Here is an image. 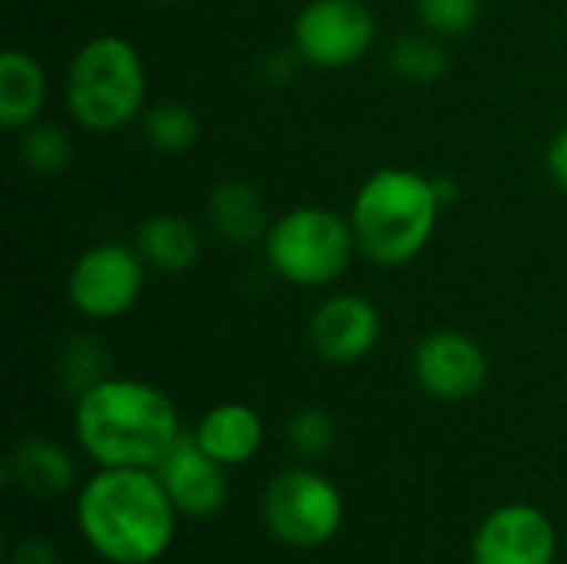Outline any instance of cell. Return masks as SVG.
<instances>
[{"instance_id":"4fadbf2b","label":"cell","mask_w":567,"mask_h":564,"mask_svg":"<svg viewBox=\"0 0 567 564\" xmlns=\"http://www.w3.org/2000/svg\"><path fill=\"white\" fill-rule=\"evenodd\" d=\"M3 479L27 499L56 502L76 489V459L66 445L47 435H30L10 449L3 462Z\"/></svg>"},{"instance_id":"9a60e30c","label":"cell","mask_w":567,"mask_h":564,"mask_svg":"<svg viewBox=\"0 0 567 564\" xmlns=\"http://www.w3.org/2000/svg\"><path fill=\"white\" fill-rule=\"evenodd\" d=\"M206 219L213 226V233L239 249H249L256 243L266 239L272 219H269V206L266 196L259 193L256 183L249 180H223L209 189L206 199Z\"/></svg>"},{"instance_id":"ac0fdd59","label":"cell","mask_w":567,"mask_h":564,"mask_svg":"<svg viewBox=\"0 0 567 564\" xmlns=\"http://www.w3.org/2000/svg\"><path fill=\"white\" fill-rule=\"evenodd\" d=\"M140 126H143V140L150 143V150L166 153V156L193 150L203 133L196 110L183 100H159L146 106L140 116Z\"/></svg>"},{"instance_id":"cb8c5ba5","label":"cell","mask_w":567,"mask_h":564,"mask_svg":"<svg viewBox=\"0 0 567 564\" xmlns=\"http://www.w3.org/2000/svg\"><path fill=\"white\" fill-rule=\"evenodd\" d=\"M10 564H60V555L53 542L40 535H27L10 548Z\"/></svg>"},{"instance_id":"9c48e42d","label":"cell","mask_w":567,"mask_h":564,"mask_svg":"<svg viewBox=\"0 0 567 564\" xmlns=\"http://www.w3.org/2000/svg\"><path fill=\"white\" fill-rule=\"evenodd\" d=\"M419 389L439 402H468L488 382V356L478 339L458 329H435L412 349Z\"/></svg>"},{"instance_id":"603a6c76","label":"cell","mask_w":567,"mask_h":564,"mask_svg":"<svg viewBox=\"0 0 567 564\" xmlns=\"http://www.w3.org/2000/svg\"><path fill=\"white\" fill-rule=\"evenodd\" d=\"M415 17L422 30L442 40L465 37L482 17V0H415Z\"/></svg>"},{"instance_id":"ffe728a7","label":"cell","mask_w":567,"mask_h":564,"mask_svg":"<svg viewBox=\"0 0 567 564\" xmlns=\"http://www.w3.org/2000/svg\"><path fill=\"white\" fill-rule=\"evenodd\" d=\"M56 376H60L63 389L73 399H80L83 392H90L93 386L110 379V346L90 332L73 336L70 342H63V349L56 356Z\"/></svg>"},{"instance_id":"7a4b0ae2","label":"cell","mask_w":567,"mask_h":564,"mask_svg":"<svg viewBox=\"0 0 567 564\" xmlns=\"http://www.w3.org/2000/svg\"><path fill=\"white\" fill-rule=\"evenodd\" d=\"M73 439L96 469H156L183 439V419L159 386L110 376L73 399Z\"/></svg>"},{"instance_id":"2e32d148","label":"cell","mask_w":567,"mask_h":564,"mask_svg":"<svg viewBox=\"0 0 567 564\" xmlns=\"http://www.w3.org/2000/svg\"><path fill=\"white\" fill-rule=\"evenodd\" d=\"M136 253L163 276L189 273L203 259V233L179 213H153L136 229Z\"/></svg>"},{"instance_id":"8992f818","label":"cell","mask_w":567,"mask_h":564,"mask_svg":"<svg viewBox=\"0 0 567 564\" xmlns=\"http://www.w3.org/2000/svg\"><path fill=\"white\" fill-rule=\"evenodd\" d=\"M262 522L276 542L312 552L342 532L346 495L316 469H282L262 489Z\"/></svg>"},{"instance_id":"3957f363","label":"cell","mask_w":567,"mask_h":564,"mask_svg":"<svg viewBox=\"0 0 567 564\" xmlns=\"http://www.w3.org/2000/svg\"><path fill=\"white\" fill-rule=\"evenodd\" d=\"M439 213L442 199L432 176L409 166L375 170L362 180L349 206L359 256L382 269L412 263L432 243Z\"/></svg>"},{"instance_id":"8fae6325","label":"cell","mask_w":567,"mask_h":564,"mask_svg":"<svg viewBox=\"0 0 567 564\" xmlns=\"http://www.w3.org/2000/svg\"><path fill=\"white\" fill-rule=\"evenodd\" d=\"M382 312L362 293H332L309 316V346L329 366H355L375 352Z\"/></svg>"},{"instance_id":"5bb4252c","label":"cell","mask_w":567,"mask_h":564,"mask_svg":"<svg viewBox=\"0 0 567 564\" xmlns=\"http://www.w3.org/2000/svg\"><path fill=\"white\" fill-rule=\"evenodd\" d=\"M193 439L203 452H209L219 465L239 469L252 462L266 442V422L262 416L246 402H219L206 409L193 429Z\"/></svg>"},{"instance_id":"d6986e66","label":"cell","mask_w":567,"mask_h":564,"mask_svg":"<svg viewBox=\"0 0 567 564\" xmlns=\"http://www.w3.org/2000/svg\"><path fill=\"white\" fill-rule=\"evenodd\" d=\"M389 70L415 86L439 83L449 73V53L442 47V37L422 30V33H405L389 47Z\"/></svg>"},{"instance_id":"52a82bcc","label":"cell","mask_w":567,"mask_h":564,"mask_svg":"<svg viewBox=\"0 0 567 564\" xmlns=\"http://www.w3.org/2000/svg\"><path fill=\"white\" fill-rule=\"evenodd\" d=\"M146 263L136 246L96 243L76 256L66 273V302L90 322H110L126 316L146 286Z\"/></svg>"},{"instance_id":"4316f807","label":"cell","mask_w":567,"mask_h":564,"mask_svg":"<svg viewBox=\"0 0 567 564\" xmlns=\"http://www.w3.org/2000/svg\"><path fill=\"white\" fill-rule=\"evenodd\" d=\"M156 3H183V0H156Z\"/></svg>"},{"instance_id":"83f0119b","label":"cell","mask_w":567,"mask_h":564,"mask_svg":"<svg viewBox=\"0 0 567 564\" xmlns=\"http://www.w3.org/2000/svg\"><path fill=\"white\" fill-rule=\"evenodd\" d=\"M93 564H106V562H93Z\"/></svg>"},{"instance_id":"484cf974","label":"cell","mask_w":567,"mask_h":564,"mask_svg":"<svg viewBox=\"0 0 567 564\" xmlns=\"http://www.w3.org/2000/svg\"><path fill=\"white\" fill-rule=\"evenodd\" d=\"M432 180H435V193H439L442 206H445V203H452V199L458 196V186H455V180H449V176H432Z\"/></svg>"},{"instance_id":"7402d4cb","label":"cell","mask_w":567,"mask_h":564,"mask_svg":"<svg viewBox=\"0 0 567 564\" xmlns=\"http://www.w3.org/2000/svg\"><path fill=\"white\" fill-rule=\"evenodd\" d=\"M339 439V425L332 419L329 409H319V406H306V409H296L289 419H286V442L289 449L299 455V459H322L332 452Z\"/></svg>"},{"instance_id":"ba28073f","label":"cell","mask_w":567,"mask_h":564,"mask_svg":"<svg viewBox=\"0 0 567 564\" xmlns=\"http://www.w3.org/2000/svg\"><path fill=\"white\" fill-rule=\"evenodd\" d=\"M375 43L369 0H309L292 20V50L319 70L359 63Z\"/></svg>"},{"instance_id":"7c38bea8","label":"cell","mask_w":567,"mask_h":564,"mask_svg":"<svg viewBox=\"0 0 567 564\" xmlns=\"http://www.w3.org/2000/svg\"><path fill=\"white\" fill-rule=\"evenodd\" d=\"M156 475L166 495L173 499L176 512L186 519H213L226 509L229 499L226 465H219L209 452H203L193 432H183V439L156 465Z\"/></svg>"},{"instance_id":"44dd1931","label":"cell","mask_w":567,"mask_h":564,"mask_svg":"<svg viewBox=\"0 0 567 564\" xmlns=\"http://www.w3.org/2000/svg\"><path fill=\"white\" fill-rule=\"evenodd\" d=\"M17 150H20L23 166L37 176H60L73 166V156H76L73 136L63 126L43 123V120L20 130Z\"/></svg>"},{"instance_id":"277c9868","label":"cell","mask_w":567,"mask_h":564,"mask_svg":"<svg viewBox=\"0 0 567 564\" xmlns=\"http://www.w3.org/2000/svg\"><path fill=\"white\" fill-rule=\"evenodd\" d=\"M63 103L86 133H116L146 110V63L120 33L90 37L66 63Z\"/></svg>"},{"instance_id":"e0dca14e","label":"cell","mask_w":567,"mask_h":564,"mask_svg":"<svg viewBox=\"0 0 567 564\" xmlns=\"http://www.w3.org/2000/svg\"><path fill=\"white\" fill-rule=\"evenodd\" d=\"M47 106V73L40 60L27 50H3L0 53V123L10 133L27 130L40 120Z\"/></svg>"},{"instance_id":"6da1fadb","label":"cell","mask_w":567,"mask_h":564,"mask_svg":"<svg viewBox=\"0 0 567 564\" xmlns=\"http://www.w3.org/2000/svg\"><path fill=\"white\" fill-rule=\"evenodd\" d=\"M76 532L106 564H156L176 539V505L156 469H96L76 492Z\"/></svg>"},{"instance_id":"d4e9b609","label":"cell","mask_w":567,"mask_h":564,"mask_svg":"<svg viewBox=\"0 0 567 564\" xmlns=\"http://www.w3.org/2000/svg\"><path fill=\"white\" fill-rule=\"evenodd\" d=\"M545 166H548L551 180L558 183V189H565L567 193V126L551 136L548 153H545Z\"/></svg>"},{"instance_id":"30bf717a","label":"cell","mask_w":567,"mask_h":564,"mask_svg":"<svg viewBox=\"0 0 567 564\" xmlns=\"http://www.w3.org/2000/svg\"><path fill=\"white\" fill-rule=\"evenodd\" d=\"M558 529L525 502H512L485 515L472 539V564H555Z\"/></svg>"},{"instance_id":"5b68a950","label":"cell","mask_w":567,"mask_h":564,"mask_svg":"<svg viewBox=\"0 0 567 564\" xmlns=\"http://www.w3.org/2000/svg\"><path fill=\"white\" fill-rule=\"evenodd\" d=\"M269 269L299 289H326L339 283L359 253L349 216L329 206H296L272 219L266 239Z\"/></svg>"}]
</instances>
